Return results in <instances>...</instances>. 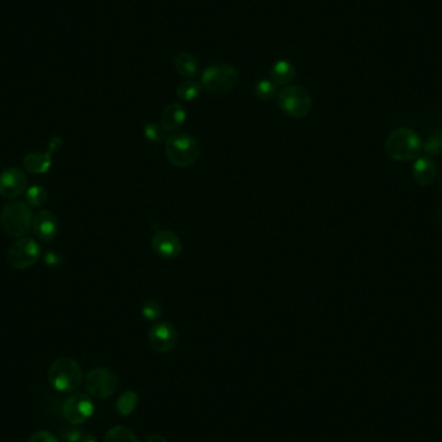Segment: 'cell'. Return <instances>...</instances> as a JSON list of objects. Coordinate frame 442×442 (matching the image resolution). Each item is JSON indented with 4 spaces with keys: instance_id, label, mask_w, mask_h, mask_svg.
I'll return each instance as SVG.
<instances>
[{
    "instance_id": "cell-1",
    "label": "cell",
    "mask_w": 442,
    "mask_h": 442,
    "mask_svg": "<svg viewBox=\"0 0 442 442\" xmlns=\"http://www.w3.org/2000/svg\"><path fill=\"white\" fill-rule=\"evenodd\" d=\"M384 151L388 158L396 162H408L418 158L423 151L422 137L408 127L396 128L388 134Z\"/></svg>"
},
{
    "instance_id": "cell-2",
    "label": "cell",
    "mask_w": 442,
    "mask_h": 442,
    "mask_svg": "<svg viewBox=\"0 0 442 442\" xmlns=\"http://www.w3.org/2000/svg\"><path fill=\"white\" fill-rule=\"evenodd\" d=\"M48 379L56 391L63 393H71L82 386L83 372L80 363L75 360L63 357L51 365Z\"/></svg>"
},
{
    "instance_id": "cell-3",
    "label": "cell",
    "mask_w": 442,
    "mask_h": 442,
    "mask_svg": "<svg viewBox=\"0 0 442 442\" xmlns=\"http://www.w3.org/2000/svg\"><path fill=\"white\" fill-rule=\"evenodd\" d=\"M166 157L174 166L180 168L193 166L201 156L197 139L189 134H175L167 137Z\"/></svg>"
},
{
    "instance_id": "cell-4",
    "label": "cell",
    "mask_w": 442,
    "mask_h": 442,
    "mask_svg": "<svg viewBox=\"0 0 442 442\" xmlns=\"http://www.w3.org/2000/svg\"><path fill=\"white\" fill-rule=\"evenodd\" d=\"M239 80L237 69L228 63H213L201 74V84L213 95H225Z\"/></svg>"
},
{
    "instance_id": "cell-5",
    "label": "cell",
    "mask_w": 442,
    "mask_h": 442,
    "mask_svg": "<svg viewBox=\"0 0 442 442\" xmlns=\"http://www.w3.org/2000/svg\"><path fill=\"white\" fill-rule=\"evenodd\" d=\"M32 211L21 201L9 202L0 213V225L11 237L23 238L32 229Z\"/></svg>"
},
{
    "instance_id": "cell-6",
    "label": "cell",
    "mask_w": 442,
    "mask_h": 442,
    "mask_svg": "<svg viewBox=\"0 0 442 442\" xmlns=\"http://www.w3.org/2000/svg\"><path fill=\"white\" fill-rule=\"evenodd\" d=\"M277 103L292 118H304L312 110L313 100L308 89L301 86H287L277 96Z\"/></svg>"
},
{
    "instance_id": "cell-7",
    "label": "cell",
    "mask_w": 442,
    "mask_h": 442,
    "mask_svg": "<svg viewBox=\"0 0 442 442\" xmlns=\"http://www.w3.org/2000/svg\"><path fill=\"white\" fill-rule=\"evenodd\" d=\"M118 386V377L105 367H97L91 370L84 379V387L88 393L100 400L114 395Z\"/></svg>"
},
{
    "instance_id": "cell-8",
    "label": "cell",
    "mask_w": 442,
    "mask_h": 442,
    "mask_svg": "<svg viewBox=\"0 0 442 442\" xmlns=\"http://www.w3.org/2000/svg\"><path fill=\"white\" fill-rule=\"evenodd\" d=\"M42 248L32 238L23 237L17 239L9 247V264L16 269H26L39 260Z\"/></svg>"
},
{
    "instance_id": "cell-9",
    "label": "cell",
    "mask_w": 442,
    "mask_h": 442,
    "mask_svg": "<svg viewBox=\"0 0 442 442\" xmlns=\"http://www.w3.org/2000/svg\"><path fill=\"white\" fill-rule=\"evenodd\" d=\"M95 412V405L91 397L84 393H74L65 400L63 405V418L78 426L86 423Z\"/></svg>"
},
{
    "instance_id": "cell-10",
    "label": "cell",
    "mask_w": 442,
    "mask_h": 442,
    "mask_svg": "<svg viewBox=\"0 0 442 442\" xmlns=\"http://www.w3.org/2000/svg\"><path fill=\"white\" fill-rule=\"evenodd\" d=\"M148 339L154 351H157L159 353H168L174 351L177 346L179 334L175 329L174 324H168V322H157L149 329Z\"/></svg>"
},
{
    "instance_id": "cell-11",
    "label": "cell",
    "mask_w": 442,
    "mask_h": 442,
    "mask_svg": "<svg viewBox=\"0 0 442 442\" xmlns=\"http://www.w3.org/2000/svg\"><path fill=\"white\" fill-rule=\"evenodd\" d=\"M151 248L163 259H175L182 253V239L172 230L159 229L151 238Z\"/></svg>"
},
{
    "instance_id": "cell-12",
    "label": "cell",
    "mask_w": 442,
    "mask_h": 442,
    "mask_svg": "<svg viewBox=\"0 0 442 442\" xmlns=\"http://www.w3.org/2000/svg\"><path fill=\"white\" fill-rule=\"evenodd\" d=\"M27 188L26 175L16 167H11L0 174V196L7 199H16Z\"/></svg>"
},
{
    "instance_id": "cell-13",
    "label": "cell",
    "mask_w": 442,
    "mask_h": 442,
    "mask_svg": "<svg viewBox=\"0 0 442 442\" xmlns=\"http://www.w3.org/2000/svg\"><path fill=\"white\" fill-rule=\"evenodd\" d=\"M63 145V140L60 137L52 139L49 144V151L46 153H30L25 156L23 166L30 174H46L52 167V154Z\"/></svg>"
},
{
    "instance_id": "cell-14",
    "label": "cell",
    "mask_w": 442,
    "mask_h": 442,
    "mask_svg": "<svg viewBox=\"0 0 442 442\" xmlns=\"http://www.w3.org/2000/svg\"><path fill=\"white\" fill-rule=\"evenodd\" d=\"M32 230L35 236L43 242H49L55 239L58 232V221L55 213L48 210H42L34 216Z\"/></svg>"
},
{
    "instance_id": "cell-15",
    "label": "cell",
    "mask_w": 442,
    "mask_h": 442,
    "mask_svg": "<svg viewBox=\"0 0 442 442\" xmlns=\"http://www.w3.org/2000/svg\"><path fill=\"white\" fill-rule=\"evenodd\" d=\"M412 177L420 187H429L437 177V166L429 157H418L412 165Z\"/></svg>"
},
{
    "instance_id": "cell-16",
    "label": "cell",
    "mask_w": 442,
    "mask_h": 442,
    "mask_svg": "<svg viewBox=\"0 0 442 442\" xmlns=\"http://www.w3.org/2000/svg\"><path fill=\"white\" fill-rule=\"evenodd\" d=\"M187 120V109L182 103H171L166 106L160 115V125L167 132L177 131Z\"/></svg>"
},
{
    "instance_id": "cell-17",
    "label": "cell",
    "mask_w": 442,
    "mask_h": 442,
    "mask_svg": "<svg viewBox=\"0 0 442 442\" xmlns=\"http://www.w3.org/2000/svg\"><path fill=\"white\" fill-rule=\"evenodd\" d=\"M272 80L276 83L277 86H287L296 77L295 66L287 60H278L273 63L270 69Z\"/></svg>"
},
{
    "instance_id": "cell-18",
    "label": "cell",
    "mask_w": 442,
    "mask_h": 442,
    "mask_svg": "<svg viewBox=\"0 0 442 442\" xmlns=\"http://www.w3.org/2000/svg\"><path fill=\"white\" fill-rule=\"evenodd\" d=\"M175 68L180 75L188 80H191L199 74V63L197 58L188 52H182L176 56Z\"/></svg>"
},
{
    "instance_id": "cell-19",
    "label": "cell",
    "mask_w": 442,
    "mask_h": 442,
    "mask_svg": "<svg viewBox=\"0 0 442 442\" xmlns=\"http://www.w3.org/2000/svg\"><path fill=\"white\" fill-rule=\"evenodd\" d=\"M139 400H140L139 395L134 391H127L123 395H120L115 405L117 412L120 417H127L132 414L139 405Z\"/></svg>"
},
{
    "instance_id": "cell-20",
    "label": "cell",
    "mask_w": 442,
    "mask_h": 442,
    "mask_svg": "<svg viewBox=\"0 0 442 442\" xmlns=\"http://www.w3.org/2000/svg\"><path fill=\"white\" fill-rule=\"evenodd\" d=\"M103 442H140L139 438L136 437V434L128 429L127 427L117 426L113 427L111 429L108 431V434H105Z\"/></svg>"
},
{
    "instance_id": "cell-21",
    "label": "cell",
    "mask_w": 442,
    "mask_h": 442,
    "mask_svg": "<svg viewBox=\"0 0 442 442\" xmlns=\"http://www.w3.org/2000/svg\"><path fill=\"white\" fill-rule=\"evenodd\" d=\"M202 92V84L196 80H185L176 89V95L184 101H193Z\"/></svg>"
},
{
    "instance_id": "cell-22",
    "label": "cell",
    "mask_w": 442,
    "mask_h": 442,
    "mask_svg": "<svg viewBox=\"0 0 442 442\" xmlns=\"http://www.w3.org/2000/svg\"><path fill=\"white\" fill-rule=\"evenodd\" d=\"M423 151L427 157H438L442 154V128L434 131L429 137L423 142Z\"/></svg>"
},
{
    "instance_id": "cell-23",
    "label": "cell",
    "mask_w": 442,
    "mask_h": 442,
    "mask_svg": "<svg viewBox=\"0 0 442 442\" xmlns=\"http://www.w3.org/2000/svg\"><path fill=\"white\" fill-rule=\"evenodd\" d=\"M255 95L261 101H270L277 95V84L270 80H261L255 86Z\"/></svg>"
},
{
    "instance_id": "cell-24",
    "label": "cell",
    "mask_w": 442,
    "mask_h": 442,
    "mask_svg": "<svg viewBox=\"0 0 442 442\" xmlns=\"http://www.w3.org/2000/svg\"><path fill=\"white\" fill-rule=\"evenodd\" d=\"M48 193L42 185H32L26 190V202L32 207H40L47 202Z\"/></svg>"
},
{
    "instance_id": "cell-25",
    "label": "cell",
    "mask_w": 442,
    "mask_h": 442,
    "mask_svg": "<svg viewBox=\"0 0 442 442\" xmlns=\"http://www.w3.org/2000/svg\"><path fill=\"white\" fill-rule=\"evenodd\" d=\"M144 136L148 141L153 142V144L166 142L167 137H168L166 130L158 123H148L146 126L144 127Z\"/></svg>"
},
{
    "instance_id": "cell-26",
    "label": "cell",
    "mask_w": 442,
    "mask_h": 442,
    "mask_svg": "<svg viewBox=\"0 0 442 442\" xmlns=\"http://www.w3.org/2000/svg\"><path fill=\"white\" fill-rule=\"evenodd\" d=\"M162 305L157 301L149 299L142 304L141 315L148 321H157L162 316Z\"/></svg>"
},
{
    "instance_id": "cell-27",
    "label": "cell",
    "mask_w": 442,
    "mask_h": 442,
    "mask_svg": "<svg viewBox=\"0 0 442 442\" xmlns=\"http://www.w3.org/2000/svg\"><path fill=\"white\" fill-rule=\"evenodd\" d=\"M61 436H63V441L80 442L82 436H83V432L80 429H77V428H68V429H63Z\"/></svg>"
},
{
    "instance_id": "cell-28",
    "label": "cell",
    "mask_w": 442,
    "mask_h": 442,
    "mask_svg": "<svg viewBox=\"0 0 442 442\" xmlns=\"http://www.w3.org/2000/svg\"><path fill=\"white\" fill-rule=\"evenodd\" d=\"M29 442H58V440L48 431H38L32 434Z\"/></svg>"
},
{
    "instance_id": "cell-29",
    "label": "cell",
    "mask_w": 442,
    "mask_h": 442,
    "mask_svg": "<svg viewBox=\"0 0 442 442\" xmlns=\"http://www.w3.org/2000/svg\"><path fill=\"white\" fill-rule=\"evenodd\" d=\"M44 263L49 267H58L63 264V258L56 251H48L44 255Z\"/></svg>"
},
{
    "instance_id": "cell-30",
    "label": "cell",
    "mask_w": 442,
    "mask_h": 442,
    "mask_svg": "<svg viewBox=\"0 0 442 442\" xmlns=\"http://www.w3.org/2000/svg\"><path fill=\"white\" fill-rule=\"evenodd\" d=\"M145 442H168L167 441L166 437H163V436H160V434H153L151 436L148 440Z\"/></svg>"
},
{
    "instance_id": "cell-31",
    "label": "cell",
    "mask_w": 442,
    "mask_h": 442,
    "mask_svg": "<svg viewBox=\"0 0 442 442\" xmlns=\"http://www.w3.org/2000/svg\"><path fill=\"white\" fill-rule=\"evenodd\" d=\"M80 442H99L96 440L95 437L92 436V434H83L82 436V438H80Z\"/></svg>"
},
{
    "instance_id": "cell-32",
    "label": "cell",
    "mask_w": 442,
    "mask_h": 442,
    "mask_svg": "<svg viewBox=\"0 0 442 442\" xmlns=\"http://www.w3.org/2000/svg\"><path fill=\"white\" fill-rule=\"evenodd\" d=\"M438 216H440V220L442 221V206L440 207V210H438Z\"/></svg>"
}]
</instances>
